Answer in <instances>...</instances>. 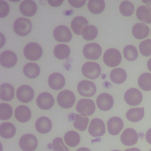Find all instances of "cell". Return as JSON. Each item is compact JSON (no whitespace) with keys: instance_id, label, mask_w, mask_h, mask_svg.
<instances>
[{"instance_id":"10","label":"cell","mask_w":151,"mask_h":151,"mask_svg":"<svg viewBox=\"0 0 151 151\" xmlns=\"http://www.w3.org/2000/svg\"><path fill=\"white\" fill-rule=\"evenodd\" d=\"M106 132L105 125L103 121L99 118L91 120L88 127V133L93 137H100Z\"/></svg>"},{"instance_id":"1","label":"cell","mask_w":151,"mask_h":151,"mask_svg":"<svg viewBox=\"0 0 151 151\" xmlns=\"http://www.w3.org/2000/svg\"><path fill=\"white\" fill-rule=\"evenodd\" d=\"M24 55L28 60L36 61L41 58L42 50L41 46L35 42H29L24 48Z\"/></svg>"},{"instance_id":"42","label":"cell","mask_w":151,"mask_h":151,"mask_svg":"<svg viewBox=\"0 0 151 151\" xmlns=\"http://www.w3.org/2000/svg\"><path fill=\"white\" fill-rule=\"evenodd\" d=\"M9 12L8 4L4 1H0V18H2L6 17Z\"/></svg>"},{"instance_id":"19","label":"cell","mask_w":151,"mask_h":151,"mask_svg":"<svg viewBox=\"0 0 151 151\" xmlns=\"http://www.w3.org/2000/svg\"><path fill=\"white\" fill-rule=\"evenodd\" d=\"M19 10L22 15L27 17H32L37 12V6L34 1L25 0L21 3Z\"/></svg>"},{"instance_id":"49","label":"cell","mask_w":151,"mask_h":151,"mask_svg":"<svg viewBox=\"0 0 151 151\" xmlns=\"http://www.w3.org/2000/svg\"><path fill=\"white\" fill-rule=\"evenodd\" d=\"M145 3L147 4H149L150 5H151V1H149V2H144Z\"/></svg>"},{"instance_id":"23","label":"cell","mask_w":151,"mask_h":151,"mask_svg":"<svg viewBox=\"0 0 151 151\" xmlns=\"http://www.w3.org/2000/svg\"><path fill=\"white\" fill-rule=\"evenodd\" d=\"M88 22L86 18L83 17H77L74 18L71 23V27L73 31L77 35L82 34V31L84 27L87 26Z\"/></svg>"},{"instance_id":"34","label":"cell","mask_w":151,"mask_h":151,"mask_svg":"<svg viewBox=\"0 0 151 151\" xmlns=\"http://www.w3.org/2000/svg\"><path fill=\"white\" fill-rule=\"evenodd\" d=\"M138 84L145 91L151 90V74L148 73L142 74L138 78Z\"/></svg>"},{"instance_id":"46","label":"cell","mask_w":151,"mask_h":151,"mask_svg":"<svg viewBox=\"0 0 151 151\" xmlns=\"http://www.w3.org/2000/svg\"><path fill=\"white\" fill-rule=\"evenodd\" d=\"M76 151H91V150L87 147H80V148L78 149Z\"/></svg>"},{"instance_id":"50","label":"cell","mask_w":151,"mask_h":151,"mask_svg":"<svg viewBox=\"0 0 151 151\" xmlns=\"http://www.w3.org/2000/svg\"><path fill=\"white\" fill-rule=\"evenodd\" d=\"M112 151H120L119 150H112Z\"/></svg>"},{"instance_id":"8","label":"cell","mask_w":151,"mask_h":151,"mask_svg":"<svg viewBox=\"0 0 151 151\" xmlns=\"http://www.w3.org/2000/svg\"><path fill=\"white\" fill-rule=\"evenodd\" d=\"M142 94L137 88H131L124 93V99L126 103L132 106L139 105L142 100Z\"/></svg>"},{"instance_id":"4","label":"cell","mask_w":151,"mask_h":151,"mask_svg":"<svg viewBox=\"0 0 151 151\" xmlns=\"http://www.w3.org/2000/svg\"><path fill=\"white\" fill-rule=\"evenodd\" d=\"M76 110L84 116H91L96 110L95 104L91 99H80L76 105Z\"/></svg>"},{"instance_id":"39","label":"cell","mask_w":151,"mask_h":151,"mask_svg":"<svg viewBox=\"0 0 151 151\" xmlns=\"http://www.w3.org/2000/svg\"><path fill=\"white\" fill-rule=\"evenodd\" d=\"M12 114V109L10 105L6 103L0 104V119L2 120L9 119Z\"/></svg>"},{"instance_id":"31","label":"cell","mask_w":151,"mask_h":151,"mask_svg":"<svg viewBox=\"0 0 151 151\" xmlns=\"http://www.w3.org/2000/svg\"><path fill=\"white\" fill-rule=\"evenodd\" d=\"M53 52L54 56L57 58L63 60L67 58L69 56L70 54V48L65 44H58L54 47Z\"/></svg>"},{"instance_id":"15","label":"cell","mask_w":151,"mask_h":151,"mask_svg":"<svg viewBox=\"0 0 151 151\" xmlns=\"http://www.w3.org/2000/svg\"><path fill=\"white\" fill-rule=\"evenodd\" d=\"M17 62V57L16 54L9 50L2 52L0 54V64L5 68L13 67Z\"/></svg>"},{"instance_id":"27","label":"cell","mask_w":151,"mask_h":151,"mask_svg":"<svg viewBox=\"0 0 151 151\" xmlns=\"http://www.w3.org/2000/svg\"><path fill=\"white\" fill-rule=\"evenodd\" d=\"M144 114V107L132 108L127 111L126 117L127 120L132 122H137L143 119Z\"/></svg>"},{"instance_id":"33","label":"cell","mask_w":151,"mask_h":151,"mask_svg":"<svg viewBox=\"0 0 151 151\" xmlns=\"http://www.w3.org/2000/svg\"><path fill=\"white\" fill-rule=\"evenodd\" d=\"M88 10L93 14H98L102 12L105 8V2L103 1L90 0L88 2Z\"/></svg>"},{"instance_id":"28","label":"cell","mask_w":151,"mask_h":151,"mask_svg":"<svg viewBox=\"0 0 151 151\" xmlns=\"http://www.w3.org/2000/svg\"><path fill=\"white\" fill-rule=\"evenodd\" d=\"M16 132L15 126L9 122L2 123L0 125V135L5 139L12 137Z\"/></svg>"},{"instance_id":"16","label":"cell","mask_w":151,"mask_h":151,"mask_svg":"<svg viewBox=\"0 0 151 151\" xmlns=\"http://www.w3.org/2000/svg\"><path fill=\"white\" fill-rule=\"evenodd\" d=\"M120 140L124 145L132 146L137 143L138 140V134L133 129L127 128L122 133Z\"/></svg>"},{"instance_id":"18","label":"cell","mask_w":151,"mask_h":151,"mask_svg":"<svg viewBox=\"0 0 151 151\" xmlns=\"http://www.w3.org/2000/svg\"><path fill=\"white\" fill-rule=\"evenodd\" d=\"M48 83L52 89L55 90H60L65 85V78L62 74L54 73L48 77Z\"/></svg>"},{"instance_id":"26","label":"cell","mask_w":151,"mask_h":151,"mask_svg":"<svg viewBox=\"0 0 151 151\" xmlns=\"http://www.w3.org/2000/svg\"><path fill=\"white\" fill-rule=\"evenodd\" d=\"M14 96V88L8 83H4L0 87V97L2 100L10 101Z\"/></svg>"},{"instance_id":"47","label":"cell","mask_w":151,"mask_h":151,"mask_svg":"<svg viewBox=\"0 0 151 151\" xmlns=\"http://www.w3.org/2000/svg\"><path fill=\"white\" fill-rule=\"evenodd\" d=\"M147 68L149 69V70L151 71V58L148 60V61L147 63Z\"/></svg>"},{"instance_id":"24","label":"cell","mask_w":151,"mask_h":151,"mask_svg":"<svg viewBox=\"0 0 151 151\" xmlns=\"http://www.w3.org/2000/svg\"><path fill=\"white\" fill-rule=\"evenodd\" d=\"M132 34L136 39H143L147 37L149 33L148 27L142 23H137L132 28Z\"/></svg>"},{"instance_id":"20","label":"cell","mask_w":151,"mask_h":151,"mask_svg":"<svg viewBox=\"0 0 151 151\" xmlns=\"http://www.w3.org/2000/svg\"><path fill=\"white\" fill-rule=\"evenodd\" d=\"M123 127V120L118 117H113L107 122L109 133L111 135L118 134Z\"/></svg>"},{"instance_id":"48","label":"cell","mask_w":151,"mask_h":151,"mask_svg":"<svg viewBox=\"0 0 151 151\" xmlns=\"http://www.w3.org/2000/svg\"><path fill=\"white\" fill-rule=\"evenodd\" d=\"M125 151H141L140 149L136 148V147H133V148H130V149H127L125 150Z\"/></svg>"},{"instance_id":"25","label":"cell","mask_w":151,"mask_h":151,"mask_svg":"<svg viewBox=\"0 0 151 151\" xmlns=\"http://www.w3.org/2000/svg\"><path fill=\"white\" fill-rule=\"evenodd\" d=\"M136 14L139 21L147 24L151 23V7L146 5L140 6L137 9Z\"/></svg>"},{"instance_id":"51","label":"cell","mask_w":151,"mask_h":151,"mask_svg":"<svg viewBox=\"0 0 151 151\" xmlns=\"http://www.w3.org/2000/svg\"><path fill=\"white\" fill-rule=\"evenodd\" d=\"M149 151H151V149H150V150H149Z\"/></svg>"},{"instance_id":"14","label":"cell","mask_w":151,"mask_h":151,"mask_svg":"<svg viewBox=\"0 0 151 151\" xmlns=\"http://www.w3.org/2000/svg\"><path fill=\"white\" fill-rule=\"evenodd\" d=\"M34 96L33 89L29 86L23 85L18 87L17 90V97L18 100L22 103L31 101Z\"/></svg>"},{"instance_id":"5","label":"cell","mask_w":151,"mask_h":151,"mask_svg":"<svg viewBox=\"0 0 151 151\" xmlns=\"http://www.w3.org/2000/svg\"><path fill=\"white\" fill-rule=\"evenodd\" d=\"M81 72L86 77L90 79H96L100 75L101 67L97 63L87 62L83 65Z\"/></svg>"},{"instance_id":"38","label":"cell","mask_w":151,"mask_h":151,"mask_svg":"<svg viewBox=\"0 0 151 151\" xmlns=\"http://www.w3.org/2000/svg\"><path fill=\"white\" fill-rule=\"evenodd\" d=\"M119 9L123 15L130 17L134 12V5L130 1H124L120 4Z\"/></svg>"},{"instance_id":"40","label":"cell","mask_w":151,"mask_h":151,"mask_svg":"<svg viewBox=\"0 0 151 151\" xmlns=\"http://www.w3.org/2000/svg\"><path fill=\"white\" fill-rule=\"evenodd\" d=\"M139 51L141 54L145 57L151 55V40H146L139 44Z\"/></svg>"},{"instance_id":"36","label":"cell","mask_w":151,"mask_h":151,"mask_svg":"<svg viewBox=\"0 0 151 151\" xmlns=\"http://www.w3.org/2000/svg\"><path fill=\"white\" fill-rule=\"evenodd\" d=\"M88 118L85 116H82L80 114L74 115V126L76 129H78L80 131H84L86 129L88 123Z\"/></svg>"},{"instance_id":"41","label":"cell","mask_w":151,"mask_h":151,"mask_svg":"<svg viewBox=\"0 0 151 151\" xmlns=\"http://www.w3.org/2000/svg\"><path fill=\"white\" fill-rule=\"evenodd\" d=\"M53 151H69L61 137H56L52 141Z\"/></svg>"},{"instance_id":"13","label":"cell","mask_w":151,"mask_h":151,"mask_svg":"<svg viewBox=\"0 0 151 151\" xmlns=\"http://www.w3.org/2000/svg\"><path fill=\"white\" fill-rule=\"evenodd\" d=\"M36 102L40 109L47 110L50 109L53 106L54 99L50 93L44 92L38 95L37 98Z\"/></svg>"},{"instance_id":"12","label":"cell","mask_w":151,"mask_h":151,"mask_svg":"<svg viewBox=\"0 0 151 151\" xmlns=\"http://www.w3.org/2000/svg\"><path fill=\"white\" fill-rule=\"evenodd\" d=\"M53 36L57 41L67 42L71 40L72 34L66 26L59 25L54 29Z\"/></svg>"},{"instance_id":"52","label":"cell","mask_w":151,"mask_h":151,"mask_svg":"<svg viewBox=\"0 0 151 151\" xmlns=\"http://www.w3.org/2000/svg\"><path fill=\"white\" fill-rule=\"evenodd\" d=\"M150 33H151V31H150Z\"/></svg>"},{"instance_id":"17","label":"cell","mask_w":151,"mask_h":151,"mask_svg":"<svg viewBox=\"0 0 151 151\" xmlns=\"http://www.w3.org/2000/svg\"><path fill=\"white\" fill-rule=\"evenodd\" d=\"M96 103L99 109L102 111H107L111 109L114 104L112 96L107 93L99 94L96 99Z\"/></svg>"},{"instance_id":"32","label":"cell","mask_w":151,"mask_h":151,"mask_svg":"<svg viewBox=\"0 0 151 151\" xmlns=\"http://www.w3.org/2000/svg\"><path fill=\"white\" fill-rule=\"evenodd\" d=\"M64 142L67 146L72 147H75L80 142V135L75 131H68L64 135Z\"/></svg>"},{"instance_id":"30","label":"cell","mask_w":151,"mask_h":151,"mask_svg":"<svg viewBox=\"0 0 151 151\" xmlns=\"http://www.w3.org/2000/svg\"><path fill=\"white\" fill-rule=\"evenodd\" d=\"M110 77L114 83L120 84L124 83L126 80L127 74L126 72L123 69L117 68L111 70Z\"/></svg>"},{"instance_id":"43","label":"cell","mask_w":151,"mask_h":151,"mask_svg":"<svg viewBox=\"0 0 151 151\" xmlns=\"http://www.w3.org/2000/svg\"><path fill=\"white\" fill-rule=\"evenodd\" d=\"M70 5L74 8H80L82 7L86 3V0L81 1V0H71L68 1Z\"/></svg>"},{"instance_id":"7","label":"cell","mask_w":151,"mask_h":151,"mask_svg":"<svg viewBox=\"0 0 151 151\" xmlns=\"http://www.w3.org/2000/svg\"><path fill=\"white\" fill-rule=\"evenodd\" d=\"M19 145L23 151H34L38 146L37 139L33 134H25L20 138Z\"/></svg>"},{"instance_id":"9","label":"cell","mask_w":151,"mask_h":151,"mask_svg":"<svg viewBox=\"0 0 151 151\" xmlns=\"http://www.w3.org/2000/svg\"><path fill=\"white\" fill-rule=\"evenodd\" d=\"M84 56L89 60H97L101 54V48L97 43H90L86 44L83 50Z\"/></svg>"},{"instance_id":"35","label":"cell","mask_w":151,"mask_h":151,"mask_svg":"<svg viewBox=\"0 0 151 151\" xmlns=\"http://www.w3.org/2000/svg\"><path fill=\"white\" fill-rule=\"evenodd\" d=\"M98 34V30L94 25H87L84 28L82 31L83 38L87 41H90L95 39Z\"/></svg>"},{"instance_id":"21","label":"cell","mask_w":151,"mask_h":151,"mask_svg":"<svg viewBox=\"0 0 151 151\" xmlns=\"http://www.w3.org/2000/svg\"><path fill=\"white\" fill-rule=\"evenodd\" d=\"M35 127L38 132L45 134L51 130L52 123L51 120L47 117H41L37 120Z\"/></svg>"},{"instance_id":"3","label":"cell","mask_w":151,"mask_h":151,"mask_svg":"<svg viewBox=\"0 0 151 151\" xmlns=\"http://www.w3.org/2000/svg\"><path fill=\"white\" fill-rule=\"evenodd\" d=\"M14 32L19 36H25L28 35L32 29L31 21L27 18H19L14 23Z\"/></svg>"},{"instance_id":"22","label":"cell","mask_w":151,"mask_h":151,"mask_svg":"<svg viewBox=\"0 0 151 151\" xmlns=\"http://www.w3.org/2000/svg\"><path fill=\"white\" fill-rule=\"evenodd\" d=\"M15 117L16 119L20 122H27L31 117V110L26 106H19L15 110Z\"/></svg>"},{"instance_id":"44","label":"cell","mask_w":151,"mask_h":151,"mask_svg":"<svg viewBox=\"0 0 151 151\" xmlns=\"http://www.w3.org/2000/svg\"><path fill=\"white\" fill-rule=\"evenodd\" d=\"M49 4L54 7H57V6H60L62 3L63 2V0H59V1H57V0H52V1H47Z\"/></svg>"},{"instance_id":"11","label":"cell","mask_w":151,"mask_h":151,"mask_svg":"<svg viewBox=\"0 0 151 151\" xmlns=\"http://www.w3.org/2000/svg\"><path fill=\"white\" fill-rule=\"evenodd\" d=\"M77 90L82 96L91 97L96 92V87L94 83L91 81L82 80L77 85Z\"/></svg>"},{"instance_id":"37","label":"cell","mask_w":151,"mask_h":151,"mask_svg":"<svg viewBox=\"0 0 151 151\" xmlns=\"http://www.w3.org/2000/svg\"><path fill=\"white\" fill-rule=\"evenodd\" d=\"M123 55L127 60L132 61L137 58L138 52L134 46L132 45H128L124 48Z\"/></svg>"},{"instance_id":"6","label":"cell","mask_w":151,"mask_h":151,"mask_svg":"<svg viewBox=\"0 0 151 151\" xmlns=\"http://www.w3.org/2000/svg\"><path fill=\"white\" fill-rule=\"evenodd\" d=\"M76 100L74 93L70 90H63L57 96L58 104L64 109H69L74 104Z\"/></svg>"},{"instance_id":"29","label":"cell","mask_w":151,"mask_h":151,"mask_svg":"<svg viewBox=\"0 0 151 151\" xmlns=\"http://www.w3.org/2000/svg\"><path fill=\"white\" fill-rule=\"evenodd\" d=\"M40 67L35 63H27L23 68V73L24 75L29 78H35L37 77L40 74Z\"/></svg>"},{"instance_id":"45","label":"cell","mask_w":151,"mask_h":151,"mask_svg":"<svg viewBox=\"0 0 151 151\" xmlns=\"http://www.w3.org/2000/svg\"><path fill=\"white\" fill-rule=\"evenodd\" d=\"M146 140L148 143L151 145V128H150L146 132Z\"/></svg>"},{"instance_id":"2","label":"cell","mask_w":151,"mask_h":151,"mask_svg":"<svg viewBox=\"0 0 151 151\" xmlns=\"http://www.w3.org/2000/svg\"><path fill=\"white\" fill-rule=\"evenodd\" d=\"M122 55L119 50L115 48H110L106 51L103 55L104 64L110 67H116L120 63Z\"/></svg>"}]
</instances>
